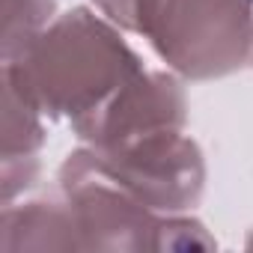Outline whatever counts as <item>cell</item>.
I'll list each match as a JSON object with an SVG mask.
<instances>
[{
  "instance_id": "obj_1",
  "label": "cell",
  "mask_w": 253,
  "mask_h": 253,
  "mask_svg": "<svg viewBox=\"0 0 253 253\" xmlns=\"http://www.w3.org/2000/svg\"><path fill=\"white\" fill-rule=\"evenodd\" d=\"M146 66L119 27L89 6L57 15L24 51L3 60L48 119L75 122L107 101Z\"/></svg>"
},
{
  "instance_id": "obj_2",
  "label": "cell",
  "mask_w": 253,
  "mask_h": 253,
  "mask_svg": "<svg viewBox=\"0 0 253 253\" xmlns=\"http://www.w3.org/2000/svg\"><path fill=\"white\" fill-rule=\"evenodd\" d=\"M143 36L182 81H217L253 63V0H152Z\"/></svg>"
},
{
  "instance_id": "obj_3",
  "label": "cell",
  "mask_w": 253,
  "mask_h": 253,
  "mask_svg": "<svg viewBox=\"0 0 253 253\" xmlns=\"http://www.w3.org/2000/svg\"><path fill=\"white\" fill-rule=\"evenodd\" d=\"M57 188L72 206L84 250H158L164 214L125 191L89 146L66 155Z\"/></svg>"
},
{
  "instance_id": "obj_4",
  "label": "cell",
  "mask_w": 253,
  "mask_h": 253,
  "mask_svg": "<svg viewBox=\"0 0 253 253\" xmlns=\"http://www.w3.org/2000/svg\"><path fill=\"white\" fill-rule=\"evenodd\" d=\"M104 170L158 214H185L206 191V158L185 128L158 131L116 149H92Z\"/></svg>"
},
{
  "instance_id": "obj_5",
  "label": "cell",
  "mask_w": 253,
  "mask_h": 253,
  "mask_svg": "<svg viewBox=\"0 0 253 253\" xmlns=\"http://www.w3.org/2000/svg\"><path fill=\"white\" fill-rule=\"evenodd\" d=\"M188 92L176 72L143 69L125 81L107 101L72 122V131L89 149H116L131 140L185 128Z\"/></svg>"
},
{
  "instance_id": "obj_6",
  "label": "cell",
  "mask_w": 253,
  "mask_h": 253,
  "mask_svg": "<svg viewBox=\"0 0 253 253\" xmlns=\"http://www.w3.org/2000/svg\"><path fill=\"white\" fill-rule=\"evenodd\" d=\"M0 78H3V149H0L3 176H0V185H3V206H9L39 179L45 113L9 72H3Z\"/></svg>"
},
{
  "instance_id": "obj_7",
  "label": "cell",
  "mask_w": 253,
  "mask_h": 253,
  "mask_svg": "<svg viewBox=\"0 0 253 253\" xmlns=\"http://www.w3.org/2000/svg\"><path fill=\"white\" fill-rule=\"evenodd\" d=\"M0 250L21 253V250H84L78 220L72 214L69 200L60 188L48 197L9 203L3 206L0 220Z\"/></svg>"
},
{
  "instance_id": "obj_8",
  "label": "cell",
  "mask_w": 253,
  "mask_h": 253,
  "mask_svg": "<svg viewBox=\"0 0 253 253\" xmlns=\"http://www.w3.org/2000/svg\"><path fill=\"white\" fill-rule=\"evenodd\" d=\"M57 18V0H3V60H12Z\"/></svg>"
},
{
  "instance_id": "obj_9",
  "label": "cell",
  "mask_w": 253,
  "mask_h": 253,
  "mask_svg": "<svg viewBox=\"0 0 253 253\" xmlns=\"http://www.w3.org/2000/svg\"><path fill=\"white\" fill-rule=\"evenodd\" d=\"M188 247H214V238L206 226L185 214H164L158 250H188Z\"/></svg>"
}]
</instances>
